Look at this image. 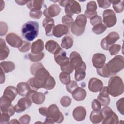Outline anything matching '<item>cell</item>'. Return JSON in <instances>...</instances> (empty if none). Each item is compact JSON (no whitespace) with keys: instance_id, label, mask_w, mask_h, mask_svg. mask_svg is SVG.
<instances>
[{"instance_id":"cell-51","label":"cell","mask_w":124,"mask_h":124,"mask_svg":"<svg viewBox=\"0 0 124 124\" xmlns=\"http://www.w3.org/2000/svg\"><path fill=\"white\" fill-rule=\"evenodd\" d=\"M90 21L91 24L92 26H94L97 24H101L102 23V19L101 16L96 15L90 18Z\"/></svg>"},{"instance_id":"cell-43","label":"cell","mask_w":124,"mask_h":124,"mask_svg":"<svg viewBox=\"0 0 124 124\" xmlns=\"http://www.w3.org/2000/svg\"><path fill=\"white\" fill-rule=\"evenodd\" d=\"M62 22L63 25H65L68 28H70L71 27L73 23H74V20L72 16L65 15L62 17Z\"/></svg>"},{"instance_id":"cell-41","label":"cell","mask_w":124,"mask_h":124,"mask_svg":"<svg viewBox=\"0 0 124 124\" xmlns=\"http://www.w3.org/2000/svg\"><path fill=\"white\" fill-rule=\"evenodd\" d=\"M60 67H61V71L62 72H64L68 74H70L71 73H72L73 70H74L70 64V61L69 62L65 63V64L62 65H61Z\"/></svg>"},{"instance_id":"cell-17","label":"cell","mask_w":124,"mask_h":124,"mask_svg":"<svg viewBox=\"0 0 124 124\" xmlns=\"http://www.w3.org/2000/svg\"><path fill=\"white\" fill-rule=\"evenodd\" d=\"M73 117L77 121H83L86 116V109L83 106L76 107L73 111Z\"/></svg>"},{"instance_id":"cell-14","label":"cell","mask_w":124,"mask_h":124,"mask_svg":"<svg viewBox=\"0 0 124 124\" xmlns=\"http://www.w3.org/2000/svg\"><path fill=\"white\" fill-rule=\"evenodd\" d=\"M54 58L56 63L60 66L69 62V58L66 56V52L61 47L54 54Z\"/></svg>"},{"instance_id":"cell-39","label":"cell","mask_w":124,"mask_h":124,"mask_svg":"<svg viewBox=\"0 0 124 124\" xmlns=\"http://www.w3.org/2000/svg\"><path fill=\"white\" fill-rule=\"evenodd\" d=\"M106 29H107L106 26L104 24H103L101 23L93 26V27L92 28V30L93 33H94L97 35H98L103 33L106 31Z\"/></svg>"},{"instance_id":"cell-27","label":"cell","mask_w":124,"mask_h":124,"mask_svg":"<svg viewBox=\"0 0 124 124\" xmlns=\"http://www.w3.org/2000/svg\"><path fill=\"white\" fill-rule=\"evenodd\" d=\"M17 93V89L16 87L9 86L5 88L3 92V95L8 97L13 101L16 96Z\"/></svg>"},{"instance_id":"cell-32","label":"cell","mask_w":124,"mask_h":124,"mask_svg":"<svg viewBox=\"0 0 124 124\" xmlns=\"http://www.w3.org/2000/svg\"><path fill=\"white\" fill-rule=\"evenodd\" d=\"M0 65V68L5 73H8L13 71L15 68V64L11 61L1 62Z\"/></svg>"},{"instance_id":"cell-29","label":"cell","mask_w":124,"mask_h":124,"mask_svg":"<svg viewBox=\"0 0 124 124\" xmlns=\"http://www.w3.org/2000/svg\"><path fill=\"white\" fill-rule=\"evenodd\" d=\"M60 47V46L57 42L53 40L48 41L45 45V48L46 50L53 54L56 52Z\"/></svg>"},{"instance_id":"cell-44","label":"cell","mask_w":124,"mask_h":124,"mask_svg":"<svg viewBox=\"0 0 124 124\" xmlns=\"http://www.w3.org/2000/svg\"><path fill=\"white\" fill-rule=\"evenodd\" d=\"M121 48V45L118 44H113L110 46L108 50L109 51L111 55H115L119 52Z\"/></svg>"},{"instance_id":"cell-48","label":"cell","mask_w":124,"mask_h":124,"mask_svg":"<svg viewBox=\"0 0 124 124\" xmlns=\"http://www.w3.org/2000/svg\"><path fill=\"white\" fill-rule=\"evenodd\" d=\"M124 98L119 99L116 102V107L119 112L122 114H124Z\"/></svg>"},{"instance_id":"cell-33","label":"cell","mask_w":124,"mask_h":124,"mask_svg":"<svg viewBox=\"0 0 124 124\" xmlns=\"http://www.w3.org/2000/svg\"><path fill=\"white\" fill-rule=\"evenodd\" d=\"M12 101L8 97L3 95L0 97V110H3L8 108L12 105Z\"/></svg>"},{"instance_id":"cell-62","label":"cell","mask_w":124,"mask_h":124,"mask_svg":"<svg viewBox=\"0 0 124 124\" xmlns=\"http://www.w3.org/2000/svg\"><path fill=\"white\" fill-rule=\"evenodd\" d=\"M44 124H54V122L49 118H46L45 119V122H44Z\"/></svg>"},{"instance_id":"cell-20","label":"cell","mask_w":124,"mask_h":124,"mask_svg":"<svg viewBox=\"0 0 124 124\" xmlns=\"http://www.w3.org/2000/svg\"><path fill=\"white\" fill-rule=\"evenodd\" d=\"M54 23V20L51 18L46 17L44 19L42 22V25L45 29L46 34V36H50L53 35L52 31L55 27Z\"/></svg>"},{"instance_id":"cell-7","label":"cell","mask_w":124,"mask_h":124,"mask_svg":"<svg viewBox=\"0 0 124 124\" xmlns=\"http://www.w3.org/2000/svg\"><path fill=\"white\" fill-rule=\"evenodd\" d=\"M119 38L120 36L117 32H111L101 40L100 43L101 46L103 49L108 50L110 46L117 41Z\"/></svg>"},{"instance_id":"cell-63","label":"cell","mask_w":124,"mask_h":124,"mask_svg":"<svg viewBox=\"0 0 124 124\" xmlns=\"http://www.w3.org/2000/svg\"><path fill=\"white\" fill-rule=\"evenodd\" d=\"M9 124H15V123H17V124H19L20 122H18L17 120L16 119H13L11 120V121L9 123Z\"/></svg>"},{"instance_id":"cell-25","label":"cell","mask_w":124,"mask_h":124,"mask_svg":"<svg viewBox=\"0 0 124 124\" xmlns=\"http://www.w3.org/2000/svg\"><path fill=\"white\" fill-rule=\"evenodd\" d=\"M10 53L9 48L6 45L4 40L0 39V60L2 61L7 58Z\"/></svg>"},{"instance_id":"cell-9","label":"cell","mask_w":124,"mask_h":124,"mask_svg":"<svg viewBox=\"0 0 124 124\" xmlns=\"http://www.w3.org/2000/svg\"><path fill=\"white\" fill-rule=\"evenodd\" d=\"M65 13L67 16H72L74 14H78L81 12V6L78 2L76 0H68L65 6Z\"/></svg>"},{"instance_id":"cell-4","label":"cell","mask_w":124,"mask_h":124,"mask_svg":"<svg viewBox=\"0 0 124 124\" xmlns=\"http://www.w3.org/2000/svg\"><path fill=\"white\" fill-rule=\"evenodd\" d=\"M31 72L34 76V77L38 78L43 82L45 83L50 76L48 71L44 67L41 63H35L31 65Z\"/></svg>"},{"instance_id":"cell-22","label":"cell","mask_w":124,"mask_h":124,"mask_svg":"<svg viewBox=\"0 0 124 124\" xmlns=\"http://www.w3.org/2000/svg\"><path fill=\"white\" fill-rule=\"evenodd\" d=\"M69 31L68 28L64 25L58 24L54 27L52 31L53 35L56 37H61L66 34Z\"/></svg>"},{"instance_id":"cell-24","label":"cell","mask_w":124,"mask_h":124,"mask_svg":"<svg viewBox=\"0 0 124 124\" xmlns=\"http://www.w3.org/2000/svg\"><path fill=\"white\" fill-rule=\"evenodd\" d=\"M18 94L22 96H26L28 92L31 90V87L28 82H19L16 87Z\"/></svg>"},{"instance_id":"cell-23","label":"cell","mask_w":124,"mask_h":124,"mask_svg":"<svg viewBox=\"0 0 124 124\" xmlns=\"http://www.w3.org/2000/svg\"><path fill=\"white\" fill-rule=\"evenodd\" d=\"M71 93L73 98L78 101L83 100L87 95V92L85 90L79 87L74 90Z\"/></svg>"},{"instance_id":"cell-46","label":"cell","mask_w":124,"mask_h":124,"mask_svg":"<svg viewBox=\"0 0 124 124\" xmlns=\"http://www.w3.org/2000/svg\"><path fill=\"white\" fill-rule=\"evenodd\" d=\"M97 100L99 101L101 106H103L104 107L109 105L110 102L109 96L105 97V96H101L98 95L97 97Z\"/></svg>"},{"instance_id":"cell-40","label":"cell","mask_w":124,"mask_h":124,"mask_svg":"<svg viewBox=\"0 0 124 124\" xmlns=\"http://www.w3.org/2000/svg\"><path fill=\"white\" fill-rule=\"evenodd\" d=\"M103 117V120H105L110 117L113 113V111L111 108L108 106H105L101 110H100Z\"/></svg>"},{"instance_id":"cell-21","label":"cell","mask_w":124,"mask_h":124,"mask_svg":"<svg viewBox=\"0 0 124 124\" xmlns=\"http://www.w3.org/2000/svg\"><path fill=\"white\" fill-rule=\"evenodd\" d=\"M86 65L83 62L82 64L76 68L75 73V79L77 81H80L83 80L86 76Z\"/></svg>"},{"instance_id":"cell-50","label":"cell","mask_w":124,"mask_h":124,"mask_svg":"<svg viewBox=\"0 0 124 124\" xmlns=\"http://www.w3.org/2000/svg\"><path fill=\"white\" fill-rule=\"evenodd\" d=\"M42 12L41 10H31L29 13L30 16L34 19H39L42 16Z\"/></svg>"},{"instance_id":"cell-18","label":"cell","mask_w":124,"mask_h":124,"mask_svg":"<svg viewBox=\"0 0 124 124\" xmlns=\"http://www.w3.org/2000/svg\"><path fill=\"white\" fill-rule=\"evenodd\" d=\"M69 61L71 65L74 70L81 65L83 62L81 56L76 51H73L71 52L70 55Z\"/></svg>"},{"instance_id":"cell-47","label":"cell","mask_w":124,"mask_h":124,"mask_svg":"<svg viewBox=\"0 0 124 124\" xmlns=\"http://www.w3.org/2000/svg\"><path fill=\"white\" fill-rule=\"evenodd\" d=\"M72 99L68 96H64L61 98L60 100V103L61 105L64 107H67L69 106L71 103Z\"/></svg>"},{"instance_id":"cell-45","label":"cell","mask_w":124,"mask_h":124,"mask_svg":"<svg viewBox=\"0 0 124 124\" xmlns=\"http://www.w3.org/2000/svg\"><path fill=\"white\" fill-rule=\"evenodd\" d=\"M31 47V46L30 43L23 41L21 46L18 48V50L22 52H26L30 49Z\"/></svg>"},{"instance_id":"cell-3","label":"cell","mask_w":124,"mask_h":124,"mask_svg":"<svg viewBox=\"0 0 124 124\" xmlns=\"http://www.w3.org/2000/svg\"><path fill=\"white\" fill-rule=\"evenodd\" d=\"M108 90L109 94L113 97L118 96L124 93V83L119 76L111 77L108 82Z\"/></svg>"},{"instance_id":"cell-52","label":"cell","mask_w":124,"mask_h":124,"mask_svg":"<svg viewBox=\"0 0 124 124\" xmlns=\"http://www.w3.org/2000/svg\"><path fill=\"white\" fill-rule=\"evenodd\" d=\"M99 7L103 8V9H107L110 7L111 3L110 0H97V1Z\"/></svg>"},{"instance_id":"cell-31","label":"cell","mask_w":124,"mask_h":124,"mask_svg":"<svg viewBox=\"0 0 124 124\" xmlns=\"http://www.w3.org/2000/svg\"><path fill=\"white\" fill-rule=\"evenodd\" d=\"M43 2V0H30L27 3V6L31 10H40Z\"/></svg>"},{"instance_id":"cell-58","label":"cell","mask_w":124,"mask_h":124,"mask_svg":"<svg viewBox=\"0 0 124 124\" xmlns=\"http://www.w3.org/2000/svg\"><path fill=\"white\" fill-rule=\"evenodd\" d=\"M39 112L44 116L46 117L48 115V108L46 107H41L38 109Z\"/></svg>"},{"instance_id":"cell-57","label":"cell","mask_w":124,"mask_h":124,"mask_svg":"<svg viewBox=\"0 0 124 124\" xmlns=\"http://www.w3.org/2000/svg\"><path fill=\"white\" fill-rule=\"evenodd\" d=\"M15 110L14 108V106H13L12 105L9 108L5 109H4L3 110H1V112L6 113L8 114L10 116H12V115H13L15 113Z\"/></svg>"},{"instance_id":"cell-13","label":"cell","mask_w":124,"mask_h":124,"mask_svg":"<svg viewBox=\"0 0 124 124\" xmlns=\"http://www.w3.org/2000/svg\"><path fill=\"white\" fill-rule=\"evenodd\" d=\"M61 11V8L58 4H52L44 10L43 14L46 18H51L58 16Z\"/></svg>"},{"instance_id":"cell-26","label":"cell","mask_w":124,"mask_h":124,"mask_svg":"<svg viewBox=\"0 0 124 124\" xmlns=\"http://www.w3.org/2000/svg\"><path fill=\"white\" fill-rule=\"evenodd\" d=\"M27 82L32 90L36 91L39 89L43 88L44 86V83L35 77H33L30 78L28 80Z\"/></svg>"},{"instance_id":"cell-55","label":"cell","mask_w":124,"mask_h":124,"mask_svg":"<svg viewBox=\"0 0 124 124\" xmlns=\"http://www.w3.org/2000/svg\"><path fill=\"white\" fill-rule=\"evenodd\" d=\"M0 36H3L5 35L7 31L8 30V26L5 22L1 21L0 22Z\"/></svg>"},{"instance_id":"cell-28","label":"cell","mask_w":124,"mask_h":124,"mask_svg":"<svg viewBox=\"0 0 124 124\" xmlns=\"http://www.w3.org/2000/svg\"><path fill=\"white\" fill-rule=\"evenodd\" d=\"M31 47L32 53H40L44 49V42L41 39H38L32 43Z\"/></svg>"},{"instance_id":"cell-36","label":"cell","mask_w":124,"mask_h":124,"mask_svg":"<svg viewBox=\"0 0 124 124\" xmlns=\"http://www.w3.org/2000/svg\"><path fill=\"white\" fill-rule=\"evenodd\" d=\"M56 85V81L54 79V78H53L52 76L50 75L46 81L45 83L44 86L43 88L47 90H50L53 89Z\"/></svg>"},{"instance_id":"cell-38","label":"cell","mask_w":124,"mask_h":124,"mask_svg":"<svg viewBox=\"0 0 124 124\" xmlns=\"http://www.w3.org/2000/svg\"><path fill=\"white\" fill-rule=\"evenodd\" d=\"M119 123V119L117 115L113 112V114L108 118L103 120L102 124H116Z\"/></svg>"},{"instance_id":"cell-49","label":"cell","mask_w":124,"mask_h":124,"mask_svg":"<svg viewBox=\"0 0 124 124\" xmlns=\"http://www.w3.org/2000/svg\"><path fill=\"white\" fill-rule=\"evenodd\" d=\"M78 87L77 83L75 81H70V82L66 85V88L67 91L70 93H72V92Z\"/></svg>"},{"instance_id":"cell-19","label":"cell","mask_w":124,"mask_h":124,"mask_svg":"<svg viewBox=\"0 0 124 124\" xmlns=\"http://www.w3.org/2000/svg\"><path fill=\"white\" fill-rule=\"evenodd\" d=\"M97 9V4L94 1H91L87 3V9L84 14L86 18H91L93 16L97 15L96 10Z\"/></svg>"},{"instance_id":"cell-53","label":"cell","mask_w":124,"mask_h":124,"mask_svg":"<svg viewBox=\"0 0 124 124\" xmlns=\"http://www.w3.org/2000/svg\"><path fill=\"white\" fill-rule=\"evenodd\" d=\"M92 108L93 110L100 111L101 108V105L97 99H94L92 102Z\"/></svg>"},{"instance_id":"cell-16","label":"cell","mask_w":124,"mask_h":124,"mask_svg":"<svg viewBox=\"0 0 124 124\" xmlns=\"http://www.w3.org/2000/svg\"><path fill=\"white\" fill-rule=\"evenodd\" d=\"M103 87V83L101 80L96 78H92L90 79L88 83V88L91 92L93 93L99 92Z\"/></svg>"},{"instance_id":"cell-2","label":"cell","mask_w":124,"mask_h":124,"mask_svg":"<svg viewBox=\"0 0 124 124\" xmlns=\"http://www.w3.org/2000/svg\"><path fill=\"white\" fill-rule=\"evenodd\" d=\"M38 33L39 24L36 21H29L22 27V35L28 41H33L37 36Z\"/></svg>"},{"instance_id":"cell-6","label":"cell","mask_w":124,"mask_h":124,"mask_svg":"<svg viewBox=\"0 0 124 124\" xmlns=\"http://www.w3.org/2000/svg\"><path fill=\"white\" fill-rule=\"evenodd\" d=\"M48 115L46 118H50L54 123H61L64 120L62 113L56 104H52L48 108Z\"/></svg>"},{"instance_id":"cell-11","label":"cell","mask_w":124,"mask_h":124,"mask_svg":"<svg viewBox=\"0 0 124 124\" xmlns=\"http://www.w3.org/2000/svg\"><path fill=\"white\" fill-rule=\"evenodd\" d=\"M32 102L31 100L27 97L20 98L18 100L17 104L14 106L15 111L17 113H21L24 111L31 106Z\"/></svg>"},{"instance_id":"cell-12","label":"cell","mask_w":124,"mask_h":124,"mask_svg":"<svg viewBox=\"0 0 124 124\" xmlns=\"http://www.w3.org/2000/svg\"><path fill=\"white\" fill-rule=\"evenodd\" d=\"M5 39L9 45L15 48H19L23 42L22 40L19 36L13 32L8 33L6 36Z\"/></svg>"},{"instance_id":"cell-1","label":"cell","mask_w":124,"mask_h":124,"mask_svg":"<svg viewBox=\"0 0 124 124\" xmlns=\"http://www.w3.org/2000/svg\"><path fill=\"white\" fill-rule=\"evenodd\" d=\"M124 67V58L123 56L117 55L107 63L99 69H97V74L103 77L109 78L115 75Z\"/></svg>"},{"instance_id":"cell-35","label":"cell","mask_w":124,"mask_h":124,"mask_svg":"<svg viewBox=\"0 0 124 124\" xmlns=\"http://www.w3.org/2000/svg\"><path fill=\"white\" fill-rule=\"evenodd\" d=\"M111 3H112L113 8L115 11L117 13H120L124 11L123 0H110Z\"/></svg>"},{"instance_id":"cell-15","label":"cell","mask_w":124,"mask_h":124,"mask_svg":"<svg viewBox=\"0 0 124 124\" xmlns=\"http://www.w3.org/2000/svg\"><path fill=\"white\" fill-rule=\"evenodd\" d=\"M106 58L102 53H95L92 57V63L94 67L97 69L102 68L105 64Z\"/></svg>"},{"instance_id":"cell-37","label":"cell","mask_w":124,"mask_h":124,"mask_svg":"<svg viewBox=\"0 0 124 124\" xmlns=\"http://www.w3.org/2000/svg\"><path fill=\"white\" fill-rule=\"evenodd\" d=\"M45 56V54L43 52H41L39 54H33L31 52L28 55V59L33 62H37L42 60Z\"/></svg>"},{"instance_id":"cell-42","label":"cell","mask_w":124,"mask_h":124,"mask_svg":"<svg viewBox=\"0 0 124 124\" xmlns=\"http://www.w3.org/2000/svg\"><path fill=\"white\" fill-rule=\"evenodd\" d=\"M59 78L61 82L65 85L68 84L71 81L70 74L62 72L59 75Z\"/></svg>"},{"instance_id":"cell-34","label":"cell","mask_w":124,"mask_h":124,"mask_svg":"<svg viewBox=\"0 0 124 124\" xmlns=\"http://www.w3.org/2000/svg\"><path fill=\"white\" fill-rule=\"evenodd\" d=\"M73 45L72 38L69 36H65L62 40L61 46L65 49H69L72 47Z\"/></svg>"},{"instance_id":"cell-61","label":"cell","mask_w":124,"mask_h":124,"mask_svg":"<svg viewBox=\"0 0 124 124\" xmlns=\"http://www.w3.org/2000/svg\"><path fill=\"white\" fill-rule=\"evenodd\" d=\"M68 0H60V1H59V4L61 6H63V7H65L66 6V5L67 4V2H68Z\"/></svg>"},{"instance_id":"cell-59","label":"cell","mask_w":124,"mask_h":124,"mask_svg":"<svg viewBox=\"0 0 124 124\" xmlns=\"http://www.w3.org/2000/svg\"><path fill=\"white\" fill-rule=\"evenodd\" d=\"M0 84H2L5 82V75L4 74L3 71H2V70L0 68Z\"/></svg>"},{"instance_id":"cell-56","label":"cell","mask_w":124,"mask_h":124,"mask_svg":"<svg viewBox=\"0 0 124 124\" xmlns=\"http://www.w3.org/2000/svg\"><path fill=\"white\" fill-rule=\"evenodd\" d=\"M30 116L28 114H25L19 118V122L21 124H28L30 122Z\"/></svg>"},{"instance_id":"cell-60","label":"cell","mask_w":124,"mask_h":124,"mask_svg":"<svg viewBox=\"0 0 124 124\" xmlns=\"http://www.w3.org/2000/svg\"><path fill=\"white\" fill-rule=\"evenodd\" d=\"M15 2L17 3V4L20 5H24L27 4L28 2V0H15Z\"/></svg>"},{"instance_id":"cell-30","label":"cell","mask_w":124,"mask_h":124,"mask_svg":"<svg viewBox=\"0 0 124 124\" xmlns=\"http://www.w3.org/2000/svg\"><path fill=\"white\" fill-rule=\"evenodd\" d=\"M90 119L92 123L98 124L103 120V117L100 111L93 110L91 112Z\"/></svg>"},{"instance_id":"cell-54","label":"cell","mask_w":124,"mask_h":124,"mask_svg":"<svg viewBox=\"0 0 124 124\" xmlns=\"http://www.w3.org/2000/svg\"><path fill=\"white\" fill-rule=\"evenodd\" d=\"M10 116L8 114L4 113H0V124H8L10 121Z\"/></svg>"},{"instance_id":"cell-5","label":"cell","mask_w":124,"mask_h":124,"mask_svg":"<svg viewBox=\"0 0 124 124\" xmlns=\"http://www.w3.org/2000/svg\"><path fill=\"white\" fill-rule=\"evenodd\" d=\"M87 21V18L84 15L78 16L71 27L72 33L76 36L82 35L85 31Z\"/></svg>"},{"instance_id":"cell-10","label":"cell","mask_w":124,"mask_h":124,"mask_svg":"<svg viewBox=\"0 0 124 124\" xmlns=\"http://www.w3.org/2000/svg\"><path fill=\"white\" fill-rule=\"evenodd\" d=\"M26 97L30 98L33 103L37 105L43 104L45 100V95L43 93L37 92L33 90H31L27 93Z\"/></svg>"},{"instance_id":"cell-8","label":"cell","mask_w":124,"mask_h":124,"mask_svg":"<svg viewBox=\"0 0 124 124\" xmlns=\"http://www.w3.org/2000/svg\"><path fill=\"white\" fill-rule=\"evenodd\" d=\"M103 17L104 25L107 28H111L116 23L117 18L115 12L112 10L107 9L104 11Z\"/></svg>"}]
</instances>
